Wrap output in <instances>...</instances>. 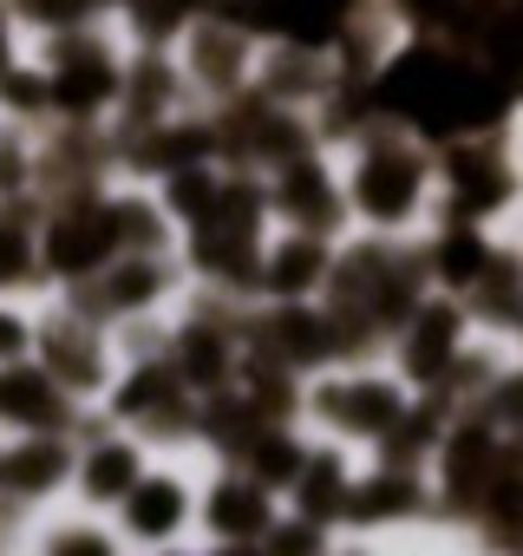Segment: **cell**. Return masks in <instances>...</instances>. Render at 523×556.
Here are the masks:
<instances>
[{
	"mask_svg": "<svg viewBox=\"0 0 523 556\" xmlns=\"http://www.w3.org/2000/svg\"><path fill=\"white\" fill-rule=\"evenodd\" d=\"M393 105H406L412 118L425 125H477L490 118V86L451 60H432V53H412L399 73H393Z\"/></svg>",
	"mask_w": 523,
	"mask_h": 556,
	"instance_id": "6da1fadb",
	"label": "cell"
},
{
	"mask_svg": "<svg viewBox=\"0 0 523 556\" xmlns=\"http://www.w3.org/2000/svg\"><path fill=\"white\" fill-rule=\"evenodd\" d=\"M412 184H419V170H412L406 157H373V164L360 170V203H367L373 216H406V210H412Z\"/></svg>",
	"mask_w": 523,
	"mask_h": 556,
	"instance_id": "7a4b0ae2",
	"label": "cell"
},
{
	"mask_svg": "<svg viewBox=\"0 0 523 556\" xmlns=\"http://www.w3.org/2000/svg\"><path fill=\"white\" fill-rule=\"evenodd\" d=\"M347 0H255V21H269L295 40H328Z\"/></svg>",
	"mask_w": 523,
	"mask_h": 556,
	"instance_id": "3957f363",
	"label": "cell"
},
{
	"mask_svg": "<svg viewBox=\"0 0 523 556\" xmlns=\"http://www.w3.org/2000/svg\"><path fill=\"white\" fill-rule=\"evenodd\" d=\"M105 242H112V229H105L99 216H92V223L73 216V223H60V236H53V262H60V268H92V262L105 255Z\"/></svg>",
	"mask_w": 523,
	"mask_h": 556,
	"instance_id": "277c9868",
	"label": "cell"
},
{
	"mask_svg": "<svg viewBox=\"0 0 523 556\" xmlns=\"http://www.w3.org/2000/svg\"><path fill=\"white\" fill-rule=\"evenodd\" d=\"M177 517H183V497H177L170 484H144V491H131V530L157 536V530H170Z\"/></svg>",
	"mask_w": 523,
	"mask_h": 556,
	"instance_id": "5b68a950",
	"label": "cell"
},
{
	"mask_svg": "<svg viewBox=\"0 0 523 556\" xmlns=\"http://www.w3.org/2000/svg\"><path fill=\"white\" fill-rule=\"evenodd\" d=\"M0 413H14V419H47L53 400H47V387H40L34 374H8V380H0Z\"/></svg>",
	"mask_w": 523,
	"mask_h": 556,
	"instance_id": "8992f818",
	"label": "cell"
},
{
	"mask_svg": "<svg viewBox=\"0 0 523 556\" xmlns=\"http://www.w3.org/2000/svg\"><path fill=\"white\" fill-rule=\"evenodd\" d=\"M131 471H138V458L112 445V452H99V458H92V471H86V484H92L99 497H112V491H125V484H131Z\"/></svg>",
	"mask_w": 523,
	"mask_h": 556,
	"instance_id": "52a82bcc",
	"label": "cell"
},
{
	"mask_svg": "<svg viewBox=\"0 0 523 556\" xmlns=\"http://www.w3.org/2000/svg\"><path fill=\"white\" fill-rule=\"evenodd\" d=\"M445 341H451V315H425V328H419V354H412V374H438Z\"/></svg>",
	"mask_w": 523,
	"mask_h": 556,
	"instance_id": "ba28073f",
	"label": "cell"
},
{
	"mask_svg": "<svg viewBox=\"0 0 523 556\" xmlns=\"http://www.w3.org/2000/svg\"><path fill=\"white\" fill-rule=\"evenodd\" d=\"M60 99L66 105H92V99H105V66L92 60V66H73L66 79H60Z\"/></svg>",
	"mask_w": 523,
	"mask_h": 556,
	"instance_id": "9c48e42d",
	"label": "cell"
},
{
	"mask_svg": "<svg viewBox=\"0 0 523 556\" xmlns=\"http://www.w3.org/2000/svg\"><path fill=\"white\" fill-rule=\"evenodd\" d=\"M308 275H315V249H308V242H302V249H289V255L276 262V282H282V289H302Z\"/></svg>",
	"mask_w": 523,
	"mask_h": 556,
	"instance_id": "30bf717a",
	"label": "cell"
},
{
	"mask_svg": "<svg viewBox=\"0 0 523 556\" xmlns=\"http://www.w3.org/2000/svg\"><path fill=\"white\" fill-rule=\"evenodd\" d=\"M53 471H60V452H53V445H40V458H21V465H14L21 484H47Z\"/></svg>",
	"mask_w": 523,
	"mask_h": 556,
	"instance_id": "8fae6325",
	"label": "cell"
},
{
	"mask_svg": "<svg viewBox=\"0 0 523 556\" xmlns=\"http://www.w3.org/2000/svg\"><path fill=\"white\" fill-rule=\"evenodd\" d=\"M477 268V242L471 236H451L445 242V275H471Z\"/></svg>",
	"mask_w": 523,
	"mask_h": 556,
	"instance_id": "7c38bea8",
	"label": "cell"
},
{
	"mask_svg": "<svg viewBox=\"0 0 523 556\" xmlns=\"http://www.w3.org/2000/svg\"><path fill=\"white\" fill-rule=\"evenodd\" d=\"M21 262H27V255H21V242H14V236H0V282H14Z\"/></svg>",
	"mask_w": 523,
	"mask_h": 556,
	"instance_id": "4fadbf2b",
	"label": "cell"
},
{
	"mask_svg": "<svg viewBox=\"0 0 523 556\" xmlns=\"http://www.w3.org/2000/svg\"><path fill=\"white\" fill-rule=\"evenodd\" d=\"M21 348H27V328L0 315V354H21Z\"/></svg>",
	"mask_w": 523,
	"mask_h": 556,
	"instance_id": "5bb4252c",
	"label": "cell"
},
{
	"mask_svg": "<svg viewBox=\"0 0 523 556\" xmlns=\"http://www.w3.org/2000/svg\"><path fill=\"white\" fill-rule=\"evenodd\" d=\"M0 60H8V40H0Z\"/></svg>",
	"mask_w": 523,
	"mask_h": 556,
	"instance_id": "9a60e30c",
	"label": "cell"
}]
</instances>
